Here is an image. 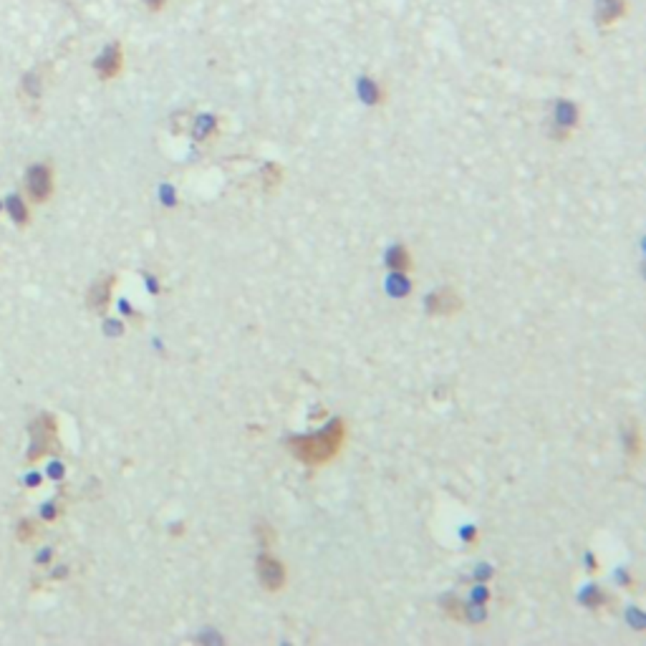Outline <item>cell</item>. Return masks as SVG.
Masks as SVG:
<instances>
[{
    "label": "cell",
    "instance_id": "cell-1",
    "mask_svg": "<svg viewBox=\"0 0 646 646\" xmlns=\"http://www.w3.org/2000/svg\"><path fill=\"white\" fill-rule=\"evenodd\" d=\"M346 445V424L334 419L326 430L308 434V437H293L288 442L293 457L308 467H323L331 459L339 457V452Z\"/></svg>",
    "mask_w": 646,
    "mask_h": 646
},
{
    "label": "cell",
    "instance_id": "cell-2",
    "mask_svg": "<svg viewBox=\"0 0 646 646\" xmlns=\"http://www.w3.org/2000/svg\"><path fill=\"white\" fill-rule=\"evenodd\" d=\"M257 578H260L265 590H280L285 586V581H288V570H285L283 561L263 553V556L257 558Z\"/></svg>",
    "mask_w": 646,
    "mask_h": 646
},
{
    "label": "cell",
    "instance_id": "cell-3",
    "mask_svg": "<svg viewBox=\"0 0 646 646\" xmlns=\"http://www.w3.org/2000/svg\"><path fill=\"white\" fill-rule=\"evenodd\" d=\"M94 69H96L101 81L117 78L119 74H121V69H124V51H121V46H119V43H109V46L101 51V56L94 61Z\"/></svg>",
    "mask_w": 646,
    "mask_h": 646
},
{
    "label": "cell",
    "instance_id": "cell-4",
    "mask_svg": "<svg viewBox=\"0 0 646 646\" xmlns=\"http://www.w3.org/2000/svg\"><path fill=\"white\" fill-rule=\"evenodd\" d=\"M26 185L35 202H46L53 192V172L49 164H33L26 174Z\"/></svg>",
    "mask_w": 646,
    "mask_h": 646
},
{
    "label": "cell",
    "instance_id": "cell-5",
    "mask_svg": "<svg viewBox=\"0 0 646 646\" xmlns=\"http://www.w3.org/2000/svg\"><path fill=\"white\" fill-rule=\"evenodd\" d=\"M427 311L432 316H454L457 311H462V298L454 288H439L427 298Z\"/></svg>",
    "mask_w": 646,
    "mask_h": 646
},
{
    "label": "cell",
    "instance_id": "cell-6",
    "mask_svg": "<svg viewBox=\"0 0 646 646\" xmlns=\"http://www.w3.org/2000/svg\"><path fill=\"white\" fill-rule=\"evenodd\" d=\"M629 10L626 0H596V23L598 26H613L618 18H624Z\"/></svg>",
    "mask_w": 646,
    "mask_h": 646
},
{
    "label": "cell",
    "instance_id": "cell-7",
    "mask_svg": "<svg viewBox=\"0 0 646 646\" xmlns=\"http://www.w3.org/2000/svg\"><path fill=\"white\" fill-rule=\"evenodd\" d=\"M578 124V109L570 101H558L556 106V126L561 129V137H568L570 129Z\"/></svg>",
    "mask_w": 646,
    "mask_h": 646
},
{
    "label": "cell",
    "instance_id": "cell-8",
    "mask_svg": "<svg viewBox=\"0 0 646 646\" xmlns=\"http://www.w3.org/2000/svg\"><path fill=\"white\" fill-rule=\"evenodd\" d=\"M109 296H112V280H104V283H96L94 288H91V306L94 308H106V303H109Z\"/></svg>",
    "mask_w": 646,
    "mask_h": 646
},
{
    "label": "cell",
    "instance_id": "cell-9",
    "mask_svg": "<svg viewBox=\"0 0 646 646\" xmlns=\"http://www.w3.org/2000/svg\"><path fill=\"white\" fill-rule=\"evenodd\" d=\"M386 260H389V265L391 268H396V271H409L411 268V255L404 245H396L394 250H389Z\"/></svg>",
    "mask_w": 646,
    "mask_h": 646
},
{
    "label": "cell",
    "instance_id": "cell-10",
    "mask_svg": "<svg viewBox=\"0 0 646 646\" xmlns=\"http://www.w3.org/2000/svg\"><path fill=\"white\" fill-rule=\"evenodd\" d=\"M362 96L366 99L368 104H382L384 91L379 89V86H376L371 78H366V81H362Z\"/></svg>",
    "mask_w": 646,
    "mask_h": 646
},
{
    "label": "cell",
    "instance_id": "cell-11",
    "mask_svg": "<svg viewBox=\"0 0 646 646\" xmlns=\"http://www.w3.org/2000/svg\"><path fill=\"white\" fill-rule=\"evenodd\" d=\"M255 535H257V543H260L263 548H273V545H275V530H273V525H268V522L255 525Z\"/></svg>",
    "mask_w": 646,
    "mask_h": 646
},
{
    "label": "cell",
    "instance_id": "cell-12",
    "mask_svg": "<svg viewBox=\"0 0 646 646\" xmlns=\"http://www.w3.org/2000/svg\"><path fill=\"white\" fill-rule=\"evenodd\" d=\"M8 210H10V217H13L15 223H26L28 220V210H26V205H23L21 197H10L8 200Z\"/></svg>",
    "mask_w": 646,
    "mask_h": 646
},
{
    "label": "cell",
    "instance_id": "cell-13",
    "mask_svg": "<svg viewBox=\"0 0 646 646\" xmlns=\"http://www.w3.org/2000/svg\"><path fill=\"white\" fill-rule=\"evenodd\" d=\"M263 180L268 187H278L280 182H283V169H280L278 164H268L263 172Z\"/></svg>",
    "mask_w": 646,
    "mask_h": 646
},
{
    "label": "cell",
    "instance_id": "cell-14",
    "mask_svg": "<svg viewBox=\"0 0 646 646\" xmlns=\"http://www.w3.org/2000/svg\"><path fill=\"white\" fill-rule=\"evenodd\" d=\"M23 89L28 91L31 96H38V94H41V81H38V76H35V74H28V76L23 78Z\"/></svg>",
    "mask_w": 646,
    "mask_h": 646
},
{
    "label": "cell",
    "instance_id": "cell-15",
    "mask_svg": "<svg viewBox=\"0 0 646 646\" xmlns=\"http://www.w3.org/2000/svg\"><path fill=\"white\" fill-rule=\"evenodd\" d=\"M164 3H167V0H146V6L152 8V10H162V8H164Z\"/></svg>",
    "mask_w": 646,
    "mask_h": 646
}]
</instances>
